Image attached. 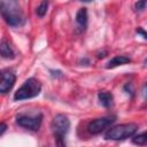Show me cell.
Segmentation results:
<instances>
[{"instance_id":"cell-10","label":"cell","mask_w":147,"mask_h":147,"mask_svg":"<svg viewBox=\"0 0 147 147\" xmlns=\"http://www.w3.org/2000/svg\"><path fill=\"white\" fill-rule=\"evenodd\" d=\"M0 52H1V56L3 59L13 60L15 57V52L13 51V48L10 47V45L6 40L1 41V44H0Z\"/></svg>"},{"instance_id":"cell-8","label":"cell","mask_w":147,"mask_h":147,"mask_svg":"<svg viewBox=\"0 0 147 147\" xmlns=\"http://www.w3.org/2000/svg\"><path fill=\"white\" fill-rule=\"evenodd\" d=\"M98 99L100 105L103 106L105 108H109L114 105V96L109 91H100L98 93Z\"/></svg>"},{"instance_id":"cell-22","label":"cell","mask_w":147,"mask_h":147,"mask_svg":"<svg viewBox=\"0 0 147 147\" xmlns=\"http://www.w3.org/2000/svg\"><path fill=\"white\" fill-rule=\"evenodd\" d=\"M80 1H83V2H91V1H93V0H80Z\"/></svg>"},{"instance_id":"cell-1","label":"cell","mask_w":147,"mask_h":147,"mask_svg":"<svg viewBox=\"0 0 147 147\" xmlns=\"http://www.w3.org/2000/svg\"><path fill=\"white\" fill-rule=\"evenodd\" d=\"M0 8L2 18L9 26L18 28L25 23V17L21 11L16 0H1Z\"/></svg>"},{"instance_id":"cell-11","label":"cell","mask_w":147,"mask_h":147,"mask_svg":"<svg viewBox=\"0 0 147 147\" xmlns=\"http://www.w3.org/2000/svg\"><path fill=\"white\" fill-rule=\"evenodd\" d=\"M87 18H88V16H87V9L85 7L79 8L78 11H77V14H76V22L79 24V26H82L83 29H85L86 25H87Z\"/></svg>"},{"instance_id":"cell-12","label":"cell","mask_w":147,"mask_h":147,"mask_svg":"<svg viewBox=\"0 0 147 147\" xmlns=\"http://www.w3.org/2000/svg\"><path fill=\"white\" fill-rule=\"evenodd\" d=\"M132 142L136 145H146L147 144V131L139 133L137 136H133L132 138Z\"/></svg>"},{"instance_id":"cell-20","label":"cell","mask_w":147,"mask_h":147,"mask_svg":"<svg viewBox=\"0 0 147 147\" xmlns=\"http://www.w3.org/2000/svg\"><path fill=\"white\" fill-rule=\"evenodd\" d=\"M108 53H107V51H103V52H99L98 53V59H103L106 55H107Z\"/></svg>"},{"instance_id":"cell-17","label":"cell","mask_w":147,"mask_h":147,"mask_svg":"<svg viewBox=\"0 0 147 147\" xmlns=\"http://www.w3.org/2000/svg\"><path fill=\"white\" fill-rule=\"evenodd\" d=\"M49 72H51V75L53 77H62L63 76V74L61 71H59V70H49Z\"/></svg>"},{"instance_id":"cell-2","label":"cell","mask_w":147,"mask_h":147,"mask_svg":"<svg viewBox=\"0 0 147 147\" xmlns=\"http://www.w3.org/2000/svg\"><path fill=\"white\" fill-rule=\"evenodd\" d=\"M51 127H52L53 136L56 140V144L59 146H64L65 145L64 139H65V137L69 132V129H70V121H69L68 116L64 114L55 115V117L52 121Z\"/></svg>"},{"instance_id":"cell-7","label":"cell","mask_w":147,"mask_h":147,"mask_svg":"<svg viewBox=\"0 0 147 147\" xmlns=\"http://www.w3.org/2000/svg\"><path fill=\"white\" fill-rule=\"evenodd\" d=\"M15 82H16L15 74L9 70H3L1 72V79H0V92L2 94H6L7 92H9L13 88Z\"/></svg>"},{"instance_id":"cell-4","label":"cell","mask_w":147,"mask_h":147,"mask_svg":"<svg viewBox=\"0 0 147 147\" xmlns=\"http://www.w3.org/2000/svg\"><path fill=\"white\" fill-rule=\"evenodd\" d=\"M40 91H41V84H40V82L38 79L31 77V78L26 79L23 83V85L15 92L14 100L15 101H22V100L34 98V96L39 95Z\"/></svg>"},{"instance_id":"cell-16","label":"cell","mask_w":147,"mask_h":147,"mask_svg":"<svg viewBox=\"0 0 147 147\" xmlns=\"http://www.w3.org/2000/svg\"><path fill=\"white\" fill-rule=\"evenodd\" d=\"M136 32H137L138 34H140L144 39H147V31H146V30H144L141 26H138V28L136 29Z\"/></svg>"},{"instance_id":"cell-3","label":"cell","mask_w":147,"mask_h":147,"mask_svg":"<svg viewBox=\"0 0 147 147\" xmlns=\"http://www.w3.org/2000/svg\"><path fill=\"white\" fill-rule=\"evenodd\" d=\"M137 131H138V125L136 123L119 124V125H116V126L110 127L106 132L105 139L106 140H114V141L125 140L127 138L133 137Z\"/></svg>"},{"instance_id":"cell-6","label":"cell","mask_w":147,"mask_h":147,"mask_svg":"<svg viewBox=\"0 0 147 147\" xmlns=\"http://www.w3.org/2000/svg\"><path fill=\"white\" fill-rule=\"evenodd\" d=\"M115 121H116V116H107V117L95 118L88 123L87 131L91 134H99L102 131H105L107 127H109Z\"/></svg>"},{"instance_id":"cell-15","label":"cell","mask_w":147,"mask_h":147,"mask_svg":"<svg viewBox=\"0 0 147 147\" xmlns=\"http://www.w3.org/2000/svg\"><path fill=\"white\" fill-rule=\"evenodd\" d=\"M124 91H125L127 94H130L131 96L134 94V90H133V86H132L131 83H126V84L124 85Z\"/></svg>"},{"instance_id":"cell-21","label":"cell","mask_w":147,"mask_h":147,"mask_svg":"<svg viewBox=\"0 0 147 147\" xmlns=\"http://www.w3.org/2000/svg\"><path fill=\"white\" fill-rule=\"evenodd\" d=\"M79 63H87V64H90V60L86 59V57H84V59H82V60L79 61Z\"/></svg>"},{"instance_id":"cell-23","label":"cell","mask_w":147,"mask_h":147,"mask_svg":"<svg viewBox=\"0 0 147 147\" xmlns=\"http://www.w3.org/2000/svg\"><path fill=\"white\" fill-rule=\"evenodd\" d=\"M145 64H147V59H146V60H145Z\"/></svg>"},{"instance_id":"cell-13","label":"cell","mask_w":147,"mask_h":147,"mask_svg":"<svg viewBox=\"0 0 147 147\" xmlns=\"http://www.w3.org/2000/svg\"><path fill=\"white\" fill-rule=\"evenodd\" d=\"M47 8H48V1L47 0H44L42 2H40V5L37 7L36 9V14L39 16V17H44L47 13Z\"/></svg>"},{"instance_id":"cell-14","label":"cell","mask_w":147,"mask_h":147,"mask_svg":"<svg viewBox=\"0 0 147 147\" xmlns=\"http://www.w3.org/2000/svg\"><path fill=\"white\" fill-rule=\"evenodd\" d=\"M146 6H147V0H138L134 5V9L137 11H141L146 8Z\"/></svg>"},{"instance_id":"cell-18","label":"cell","mask_w":147,"mask_h":147,"mask_svg":"<svg viewBox=\"0 0 147 147\" xmlns=\"http://www.w3.org/2000/svg\"><path fill=\"white\" fill-rule=\"evenodd\" d=\"M6 130H7V124L2 122V123L0 124V136H2V134L5 133V131H6Z\"/></svg>"},{"instance_id":"cell-19","label":"cell","mask_w":147,"mask_h":147,"mask_svg":"<svg viewBox=\"0 0 147 147\" xmlns=\"http://www.w3.org/2000/svg\"><path fill=\"white\" fill-rule=\"evenodd\" d=\"M142 96L145 100H147V82L145 83V85L142 86Z\"/></svg>"},{"instance_id":"cell-9","label":"cell","mask_w":147,"mask_h":147,"mask_svg":"<svg viewBox=\"0 0 147 147\" xmlns=\"http://www.w3.org/2000/svg\"><path fill=\"white\" fill-rule=\"evenodd\" d=\"M131 62V59L129 56H125V55H116L114 56L106 65L107 69H113V68H116L118 65H123V64H126V63H130Z\"/></svg>"},{"instance_id":"cell-5","label":"cell","mask_w":147,"mask_h":147,"mask_svg":"<svg viewBox=\"0 0 147 147\" xmlns=\"http://www.w3.org/2000/svg\"><path fill=\"white\" fill-rule=\"evenodd\" d=\"M42 122V115L40 113L34 115H28V114H20L16 116V123L21 127L31 130V131H38Z\"/></svg>"}]
</instances>
